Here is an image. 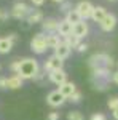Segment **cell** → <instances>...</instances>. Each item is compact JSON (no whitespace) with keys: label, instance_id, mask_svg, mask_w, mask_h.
<instances>
[{"label":"cell","instance_id":"obj_36","mask_svg":"<svg viewBox=\"0 0 118 120\" xmlns=\"http://www.w3.org/2000/svg\"><path fill=\"white\" fill-rule=\"evenodd\" d=\"M109 2H115V0H109Z\"/></svg>","mask_w":118,"mask_h":120},{"label":"cell","instance_id":"obj_9","mask_svg":"<svg viewBox=\"0 0 118 120\" xmlns=\"http://www.w3.org/2000/svg\"><path fill=\"white\" fill-rule=\"evenodd\" d=\"M99 26H100V29H102L104 32L113 30V29L117 27V16H115L113 13H107V16L102 19V22H100Z\"/></svg>","mask_w":118,"mask_h":120},{"label":"cell","instance_id":"obj_1","mask_svg":"<svg viewBox=\"0 0 118 120\" xmlns=\"http://www.w3.org/2000/svg\"><path fill=\"white\" fill-rule=\"evenodd\" d=\"M38 72H40V67H38L37 59H34V58H24V59H21V67H19V71H18V75L22 80L35 79Z\"/></svg>","mask_w":118,"mask_h":120},{"label":"cell","instance_id":"obj_2","mask_svg":"<svg viewBox=\"0 0 118 120\" xmlns=\"http://www.w3.org/2000/svg\"><path fill=\"white\" fill-rule=\"evenodd\" d=\"M113 59L110 58L109 55L105 53H99V55H93L89 58V66L91 69H100V67H107V69H112L113 67Z\"/></svg>","mask_w":118,"mask_h":120},{"label":"cell","instance_id":"obj_12","mask_svg":"<svg viewBox=\"0 0 118 120\" xmlns=\"http://www.w3.org/2000/svg\"><path fill=\"white\" fill-rule=\"evenodd\" d=\"M72 29H73V24H70L67 19H62V21H59V24H57V30H56V34L59 35V37H67V35H70L72 34Z\"/></svg>","mask_w":118,"mask_h":120},{"label":"cell","instance_id":"obj_33","mask_svg":"<svg viewBox=\"0 0 118 120\" xmlns=\"http://www.w3.org/2000/svg\"><path fill=\"white\" fill-rule=\"evenodd\" d=\"M7 18H8V15H7V13H3V11L0 10V19H7Z\"/></svg>","mask_w":118,"mask_h":120},{"label":"cell","instance_id":"obj_22","mask_svg":"<svg viewBox=\"0 0 118 120\" xmlns=\"http://www.w3.org/2000/svg\"><path fill=\"white\" fill-rule=\"evenodd\" d=\"M67 120H85V117L80 111H70L67 114Z\"/></svg>","mask_w":118,"mask_h":120},{"label":"cell","instance_id":"obj_16","mask_svg":"<svg viewBox=\"0 0 118 120\" xmlns=\"http://www.w3.org/2000/svg\"><path fill=\"white\" fill-rule=\"evenodd\" d=\"M22 82L24 80L18 74H14V75H11V77L7 79V88H10V90H18V88L22 86Z\"/></svg>","mask_w":118,"mask_h":120},{"label":"cell","instance_id":"obj_13","mask_svg":"<svg viewBox=\"0 0 118 120\" xmlns=\"http://www.w3.org/2000/svg\"><path fill=\"white\" fill-rule=\"evenodd\" d=\"M70 51H72V48L67 45L65 42H61V43L54 48V56H57L59 59H62V61H64V59H67V58H69Z\"/></svg>","mask_w":118,"mask_h":120},{"label":"cell","instance_id":"obj_5","mask_svg":"<svg viewBox=\"0 0 118 120\" xmlns=\"http://www.w3.org/2000/svg\"><path fill=\"white\" fill-rule=\"evenodd\" d=\"M75 10L78 11V15L82 16V19H86L91 18V13H93V10H94V5L91 3V2H88V0H82L77 7H75Z\"/></svg>","mask_w":118,"mask_h":120},{"label":"cell","instance_id":"obj_27","mask_svg":"<svg viewBox=\"0 0 118 120\" xmlns=\"http://www.w3.org/2000/svg\"><path fill=\"white\" fill-rule=\"evenodd\" d=\"M70 7H72V5H70L69 2H62V3H61V11H65V13H67V11H70Z\"/></svg>","mask_w":118,"mask_h":120},{"label":"cell","instance_id":"obj_31","mask_svg":"<svg viewBox=\"0 0 118 120\" xmlns=\"http://www.w3.org/2000/svg\"><path fill=\"white\" fill-rule=\"evenodd\" d=\"M112 82H113V83H117V85H118V71L112 74Z\"/></svg>","mask_w":118,"mask_h":120},{"label":"cell","instance_id":"obj_3","mask_svg":"<svg viewBox=\"0 0 118 120\" xmlns=\"http://www.w3.org/2000/svg\"><path fill=\"white\" fill-rule=\"evenodd\" d=\"M30 48H32V51L37 53V55L45 53L46 50H48V46H46V35H45V34H42V32L35 34V37L30 40Z\"/></svg>","mask_w":118,"mask_h":120},{"label":"cell","instance_id":"obj_10","mask_svg":"<svg viewBox=\"0 0 118 120\" xmlns=\"http://www.w3.org/2000/svg\"><path fill=\"white\" fill-rule=\"evenodd\" d=\"M48 79H50V82L57 85V86H61L62 83L67 82V74H65V71L61 69V71H53V72H50L48 74Z\"/></svg>","mask_w":118,"mask_h":120},{"label":"cell","instance_id":"obj_14","mask_svg":"<svg viewBox=\"0 0 118 120\" xmlns=\"http://www.w3.org/2000/svg\"><path fill=\"white\" fill-rule=\"evenodd\" d=\"M75 91H77V86H75V83H73V82H69V80L59 86V93L62 94L65 99H69V98H70V96H72Z\"/></svg>","mask_w":118,"mask_h":120},{"label":"cell","instance_id":"obj_20","mask_svg":"<svg viewBox=\"0 0 118 120\" xmlns=\"http://www.w3.org/2000/svg\"><path fill=\"white\" fill-rule=\"evenodd\" d=\"M62 42H65V43L70 46V48H77V46L82 43V38H80V37H77V35H73V34H70V35L64 37Z\"/></svg>","mask_w":118,"mask_h":120},{"label":"cell","instance_id":"obj_32","mask_svg":"<svg viewBox=\"0 0 118 120\" xmlns=\"http://www.w3.org/2000/svg\"><path fill=\"white\" fill-rule=\"evenodd\" d=\"M32 3L37 5V7H40V5H43V3H45V0H32Z\"/></svg>","mask_w":118,"mask_h":120},{"label":"cell","instance_id":"obj_23","mask_svg":"<svg viewBox=\"0 0 118 120\" xmlns=\"http://www.w3.org/2000/svg\"><path fill=\"white\" fill-rule=\"evenodd\" d=\"M109 109H110V111L118 109V96H113V98H110V99H109Z\"/></svg>","mask_w":118,"mask_h":120},{"label":"cell","instance_id":"obj_35","mask_svg":"<svg viewBox=\"0 0 118 120\" xmlns=\"http://www.w3.org/2000/svg\"><path fill=\"white\" fill-rule=\"evenodd\" d=\"M53 2H56V3H62L64 0H53Z\"/></svg>","mask_w":118,"mask_h":120},{"label":"cell","instance_id":"obj_15","mask_svg":"<svg viewBox=\"0 0 118 120\" xmlns=\"http://www.w3.org/2000/svg\"><path fill=\"white\" fill-rule=\"evenodd\" d=\"M107 16V10L104 8V7H94L93 10V13H91V19L94 21V22H102V19Z\"/></svg>","mask_w":118,"mask_h":120},{"label":"cell","instance_id":"obj_6","mask_svg":"<svg viewBox=\"0 0 118 120\" xmlns=\"http://www.w3.org/2000/svg\"><path fill=\"white\" fill-rule=\"evenodd\" d=\"M65 101H67V99L59 93V90H54V91L48 93V96H46V102H48V106H51V107H61Z\"/></svg>","mask_w":118,"mask_h":120},{"label":"cell","instance_id":"obj_4","mask_svg":"<svg viewBox=\"0 0 118 120\" xmlns=\"http://www.w3.org/2000/svg\"><path fill=\"white\" fill-rule=\"evenodd\" d=\"M30 11H32V10L29 8L24 2H18V3H14L13 8H11V16L16 18V19H24V18H27V15Z\"/></svg>","mask_w":118,"mask_h":120},{"label":"cell","instance_id":"obj_7","mask_svg":"<svg viewBox=\"0 0 118 120\" xmlns=\"http://www.w3.org/2000/svg\"><path fill=\"white\" fill-rule=\"evenodd\" d=\"M16 40H18V35H16V34H11L8 37H2L0 38V53H2V55L10 53Z\"/></svg>","mask_w":118,"mask_h":120},{"label":"cell","instance_id":"obj_25","mask_svg":"<svg viewBox=\"0 0 118 120\" xmlns=\"http://www.w3.org/2000/svg\"><path fill=\"white\" fill-rule=\"evenodd\" d=\"M19 67H21V59H19V61H14V63H13V64L10 66V69H11V71H13V72H14V74H18Z\"/></svg>","mask_w":118,"mask_h":120},{"label":"cell","instance_id":"obj_18","mask_svg":"<svg viewBox=\"0 0 118 120\" xmlns=\"http://www.w3.org/2000/svg\"><path fill=\"white\" fill-rule=\"evenodd\" d=\"M27 22L29 24H35V22H42L43 21V13L40 10H32L30 13L27 15Z\"/></svg>","mask_w":118,"mask_h":120},{"label":"cell","instance_id":"obj_30","mask_svg":"<svg viewBox=\"0 0 118 120\" xmlns=\"http://www.w3.org/2000/svg\"><path fill=\"white\" fill-rule=\"evenodd\" d=\"M48 120H59V112H51L48 115Z\"/></svg>","mask_w":118,"mask_h":120},{"label":"cell","instance_id":"obj_8","mask_svg":"<svg viewBox=\"0 0 118 120\" xmlns=\"http://www.w3.org/2000/svg\"><path fill=\"white\" fill-rule=\"evenodd\" d=\"M62 66H64L62 59H59L57 56L53 55L45 61V66H43V67H45V71H48V72H53V71H61Z\"/></svg>","mask_w":118,"mask_h":120},{"label":"cell","instance_id":"obj_17","mask_svg":"<svg viewBox=\"0 0 118 120\" xmlns=\"http://www.w3.org/2000/svg\"><path fill=\"white\" fill-rule=\"evenodd\" d=\"M57 24H59V21H56V19H53V18H48V19H43V21H42L43 30L50 32V34H53V32L57 30Z\"/></svg>","mask_w":118,"mask_h":120},{"label":"cell","instance_id":"obj_24","mask_svg":"<svg viewBox=\"0 0 118 120\" xmlns=\"http://www.w3.org/2000/svg\"><path fill=\"white\" fill-rule=\"evenodd\" d=\"M80 99H82V93L78 91V90H77V91L69 98V101H72V102H80Z\"/></svg>","mask_w":118,"mask_h":120},{"label":"cell","instance_id":"obj_29","mask_svg":"<svg viewBox=\"0 0 118 120\" xmlns=\"http://www.w3.org/2000/svg\"><path fill=\"white\" fill-rule=\"evenodd\" d=\"M86 50H88V45H86V43H80V45L77 46V51H80V53L86 51Z\"/></svg>","mask_w":118,"mask_h":120},{"label":"cell","instance_id":"obj_28","mask_svg":"<svg viewBox=\"0 0 118 120\" xmlns=\"http://www.w3.org/2000/svg\"><path fill=\"white\" fill-rule=\"evenodd\" d=\"M7 79H8V77H0V88H2V90L7 88Z\"/></svg>","mask_w":118,"mask_h":120},{"label":"cell","instance_id":"obj_19","mask_svg":"<svg viewBox=\"0 0 118 120\" xmlns=\"http://www.w3.org/2000/svg\"><path fill=\"white\" fill-rule=\"evenodd\" d=\"M61 42H62V40H61V37H59L57 34H54V32L46 35V46H48V48H53V50H54V48L59 45Z\"/></svg>","mask_w":118,"mask_h":120},{"label":"cell","instance_id":"obj_26","mask_svg":"<svg viewBox=\"0 0 118 120\" xmlns=\"http://www.w3.org/2000/svg\"><path fill=\"white\" fill-rule=\"evenodd\" d=\"M89 120H107V117L104 114H93L89 117Z\"/></svg>","mask_w":118,"mask_h":120},{"label":"cell","instance_id":"obj_34","mask_svg":"<svg viewBox=\"0 0 118 120\" xmlns=\"http://www.w3.org/2000/svg\"><path fill=\"white\" fill-rule=\"evenodd\" d=\"M113 117H115V120H118V109L113 111Z\"/></svg>","mask_w":118,"mask_h":120},{"label":"cell","instance_id":"obj_21","mask_svg":"<svg viewBox=\"0 0 118 120\" xmlns=\"http://www.w3.org/2000/svg\"><path fill=\"white\" fill-rule=\"evenodd\" d=\"M65 19H67L70 24H77V22H80V21H82V16L78 15V11H77V10L73 8V10H70V11H67Z\"/></svg>","mask_w":118,"mask_h":120},{"label":"cell","instance_id":"obj_11","mask_svg":"<svg viewBox=\"0 0 118 120\" xmlns=\"http://www.w3.org/2000/svg\"><path fill=\"white\" fill-rule=\"evenodd\" d=\"M88 32H89V27H88V22L82 19L80 22H77V24H73V29H72V34L73 35H77V37H86L88 35Z\"/></svg>","mask_w":118,"mask_h":120}]
</instances>
